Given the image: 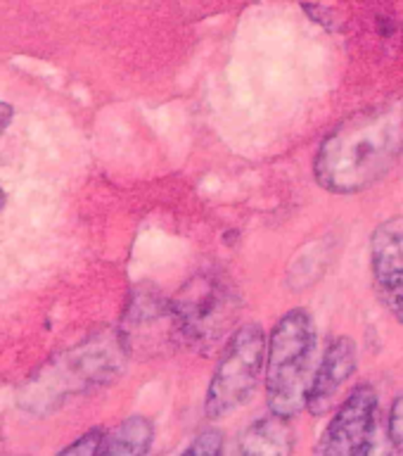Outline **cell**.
Here are the masks:
<instances>
[{"instance_id": "cell-1", "label": "cell", "mask_w": 403, "mask_h": 456, "mask_svg": "<svg viewBox=\"0 0 403 456\" xmlns=\"http://www.w3.org/2000/svg\"><path fill=\"white\" fill-rule=\"evenodd\" d=\"M403 157V100L351 114L330 131L313 159V176L333 195L380 183Z\"/></svg>"}, {"instance_id": "cell-2", "label": "cell", "mask_w": 403, "mask_h": 456, "mask_svg": "<svg viewBox=\"0 0 403 456\" xmlns=\"http://www.w3.org/2000/svg\"><path fill=\"white\" fill-rule=\"evenodd\" d=\"M131 342L121 328H109L52 356L20 390L24 411L45 416L69 399L114 383L126 370Z\"/></svg>"}, {"instance_id": "cell-3", "label": "cell", "mask_w": 403, "mask_h": 456, "mask_svg": "<svg viewBox=\"0 0 403 456\" xmlns=\"http://www.w3.org/2000/svg\"><path fill=\"white\" fill-rule=\"evenodd\" d=\"M316 323L306 309H290L270 328L266 347V404L280 419H297L306 411L313 378Z\"/></svg>"}, {"instance_id": "cell-4", "label": "cell", "mask_w": 403, "mask_h": 456, "mask_svg": "<svg viewBox=\"0 0 403 456\" xmlns=\"http://www.w3.org/2000/svg\"><path fill=\"white\" fill-rule=\"evenodd\" d=\"M240 312V295L233 281L216 269H205L171 299V314L176 323L178 340L190 347L209 349L230 333Z\"/></svg>"}, {"instance_id": "cell-5", "label": "cell", "mask_w": 403, "mask_h": 456, "mask_svg": "<svg viewBox=\"0 0 403 456\" xmlns=\"http://www.w3.org/2000/svg\"><path fill=\"white\" fill-rule=\"evenodd\" d=\"M266 347H269V338L262 323L252 321L235 328L206 387V419H226L247 404L266 370Z\"/></svg>"}, {"instance_id": "cell-6", "label": "cell", "mask_w": 403, "mask_h": 456, "mask_svg": "<svg viewBox=\"0 0 403 456\" xmlns=\"http://www.w3.org/2000/svg\"><path fill=\"white\" fill-rule=\"evenodd\" d=\"M380 397L370 383H359L334 409L313 456H394Z\"/></svg>"}, {"instance_id": "cell-7", "label": "cell", "mask_w": 403, "mask_h": 456, "mask_svg": "<svg viewBox=\"0 0 403 456\" xmlns=\"http://www.w3.org/2000/svg\"><path fill=\"white\" fill-rule=\"evenodd\" d=\"M359 369V349L349 335H340L327 345L326 354L313 370L311 387L306 397V411L311 416H326L337 406L344 385Z\"/></svg>"}, {"instance_id": "cell-8", "label": "cell", "mask_w": 403, "mask_h": 456, "mask_svg": "<svg viewBox=\"0 0 403 456\" xmlns=\"http://www.w3.org/2000/svg\"><path fill=\"white\" fill-rule=\"evenodd\" d=\"M294 428L292 420L269 413L249 423L238 437L235 456H292Z\"/></svg>"}, {"instance_id": "cell-9", "label": "cell", "mask_w": 403, "mask_h": 456, "mask_svg": "<svg viewBox=\"0 0 403 456\" xmlns=\"http://www.w3.org/2000/svg\"><path fill=\"white\" fill-rule=\"evenodd\" d=\"M370 266L375 285L403 278V214L383 221L370 238Z\"/></svg>"}, {"instance_id": "cell-10", "label": "cell", "mask_w": 403, "mask_h": 456, "mask_svg": "<svg viewBox=\"0 0 403 456\" xmlns=\"http://www.w3.org/2000/svg\"><path fill=\"white\" fill-rule=\"evenodd\" d=\"M155 442V423L148 416H128L105 435L100 456H148Z\"/></svg>"}, {"instance_id": "cell-11", "label": "cell", "mask_w": 403, "mask_h": 456, "mask_svg": "<svg viewBox=\"0 0 403 456\" xmlns=\"http://www.w3.org/2000/svg\"><path fill=\"white\" fill-rule=\"evenodd\" d=\"M181 456H226V435L221 428H202Z\"/></svg>"}, {"instance_id": "cell-12", "label": "cell", "mask_w": 403, "mask_h": 456, "mask_svg": "<svg viewBox=\"0 0 403 456\" xmlns=\"http://www.w3.org/2000/svg\"><path fill=\"white\" fill-rule=\"evenodd\" d=\"M105 435L107 433L102 428H93L81 437H77L71 444H67L62 452H57L55 456H100L102 444H105Z\"/></svg>"}, {"instance_id": "cell-13", "label": "cell", "mask_w": 403, "mask_h": 456, "mask_svg": "<svg viewBox=\"0 0 403 456\" xmlns=\"http://www.w3.org/2000/svg\"><path fill=\"white\" fill-rule=\"evenodd\" d=\"M384 423H387V435H390L391 447H394V452L403 454V392L394 397Z\"/></svg>"}, {"instance_id": "cell-14", "label": "cell", "mask_w": 403, "mask_h": 456, "mask_svg": "<svg viewBox=\"0 0 403 456\" xmlns=\"http://www.w3.org/2000/svg\"><path fill=\"white\" fill-rule=\"evenodd\" d=\"M377 295L383 299V305L390 309V314L397 319L399 326H403V278L394 283L375 285Z\"/></svg>"}, {"instance_id": "cell-15", "label": "cell", "mask_w": 403, "mask_h": 456, "mask_svg": "<svg viewBox=\"0 0 403 456\" xmlns=\"http://www.w3.org/2000/svg\"><path fill=\"white\" fill-rule=\"evenodd\" d=\"M12 119H14V107L10 105V102H5V100H0V134L12 124Z\"/></svg>"}, {"instance_id": "cell-16", "label": "cell", "mask_w": 403, "mask_h": 456, "mask_svg": "<svg viewBox=\"0 0 403 456\" xmlns=\"http://www.w3.org/2000/svg\"><path fill=\"white\" fill-rule=\"evenodd\" d=\"M5 205H7V195H5V191L0 188V212L5 209Z\"/></svg>"}]
</instances>
